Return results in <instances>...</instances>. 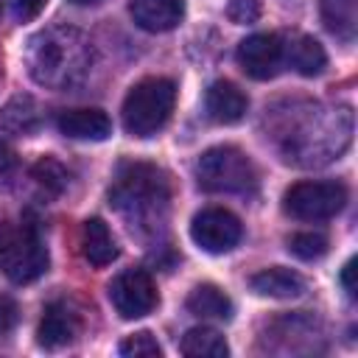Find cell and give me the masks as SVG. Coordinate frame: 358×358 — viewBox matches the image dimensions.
I'll list each match as a JSON object with an SVG mask.
<instances>
[{
  "label": "cell",
  "mask_w": 358,
  "mask_h": 358,
  "mask_svg": "<svg viewBox=\"0 0 358 358\" xmlns=\"http://www.w3.org/2000/svg\"><path fill=\"white\" fill-rule=\"evenodd\" d=\"M17 319H20V308H17V302H14L11 296L0 294V336L11 333L14 324H17Z\"/></svg>",
  "instance_id": "obj_26"
},
{
  "label": "cell",
  "mask_w": 358,
  "mask_h": 358,
  "mask_svg": "<svg viewBox=\"0 0 358 358\" xmlns=\"http://www.w3.org/2000/svg\"><path fill=\"white\" fill-rule=\"evenodd\" d=\"M352 140V112L347 106L316 109L302 126L288 134V159L296 165H324L338 159V154Z\"/></svg>",
  "instance_id": "obj_3"
},
{
  "label": "cell",
  "mask_w": 358,
  "mask_h": 358,
  "mask_svg": "<svg viewBox=\"0 0 358 358\" xmlns=\"http://www.w3.org/2000/svg\"><path fill=\"white\" fill-rule=\"evenodd\" d=\"M246 109H249V98L232 81L218 78L204 92V112H207L210 120H215L221 126H232V123L243 120Z\"/></svg>",
  "instance_id": "obj_12"
},
{
  "label": "cell",
  "mask_w": 358,
  "mask_h": 358,
  "mask_svg": "<svg viewBox=\"0 0 358 358\" xmlns=\"http://www.w3.org/2000/svg\"><path fill=\"white\" fill-rule=\"evenodd\" d=\"M109 201L137 227H157L168 213L171 182L168 173L148 162H123L115 185L109 187Z\"/></svg>",
  "instance_id": "obj_2"
},
{
  "label": "cell",
  "mask_w": 358,
  "mask_h": 358,
  "mask_svg": "<svg viewBox=\"0 0 358 358\" xmlns=\"http://www.w3.org/2000/svg\"><path fill=\"white\" fill-rule=\"evenodd\" d=\"M48 249L34 221L8 218L0 221V271L14 285H28L48 271Z\"/></svg>",
  "instance_id": "obj_4"
},
{
  "label": "cell",
  "mask_w": 358,
  "mask_h": 358,
  "mask_svg": "<svg viewBox=\"0 0 358 358\" xmlns=\"http://www.w3.org/2000/svg\"><path fill=\"white\" fill-rule=\"evenodd\" d=\"M260 14H263L260 0H229L227 3V17L235 25H252L260 20Z\"/></svg>",
  "instance_id": "obj_25"
},
{
  "label": "cell",
  "mask_w": 358,
  "mask_h": 358,
  "mask_svg": "<svg viewBox=\"0 0 358 358\" xmlns=\"http://www.w3.org/2000/svg\"><path fill=\"white\" fill-rule=\"evenodd\" d=\"M173 103L176 87L171 78H143L129 90L123 101V129L131 137H151L171 120Z\"/></svg>",
  "instance_id": "obj_5"
},
{
  "label": "cell",
  "mask_w": 358,
  "mask_h": 358,
  "mask_svg": "<svg viewBox=\"0 0 358 358\" xmlns=\"http://www.w3.org/2000/svg\"><path fill=\"white\" fill-rule=\"evenodd\" d=\"M347 204V187L341 182H296L285 190L282 207L296 221H327Z\"/></svg>",
  "instance_id": "obj_7"
},
{
  "label": "cell",
  "mask_w": 358,
  "mask_h": 358,
  "mask_svg": "<svg viewBox=\"0 0 358 358\" xmlns=\"http://www.w3.org/2000/svg\"><path fill=\"white\" fill-rule=\"evenodd\" d=\"M285 246L299 260H319L327 252V238L322 232H294L285 241Z\"/></svg>",
  "instance_id": "obj_23"
},
{
  "label": "cell",
  "mask_w": 358,
  "mask_h": 358,
  "mask_svg": "<svg viewBox=\"0 0 358 358\" xmlns=\"http://www.w3.org/2000/svg\"><path fill=\"white\" fill-rule=\"evenodd\" d=\"M249 288L260 296H271V299H294L305 294V280L302 274L282 268V266H271V268H260L257 274L249 277Z\"/></svg>",
  "instance_id": "obj_16"
},
{
  "label": "cell",
  "mask_w": 358,
  "mask_h": 358,
  "mask_svg": "<svg viewBox=\"0 0 358 358\" xmlns=\"http://www.w3.org/2000/svg\"><path fill=\"white\" fill-rule=\"evenodd\" d=\"M14 6V17L17 22H31L42 14V8L48 6V0H11Z\"/></svg>",
  "instance_id": "obj_27"
},
{
  "label": "cell",
  "mask_w": 358,
  "mask_h": 358,
  "mask_svg": "<svg viewBox=\"0 0 358 358\" xmlns=\"http://www.w3.org/2000/svg\"><path fill=\"white\" fill-rule=\"evenodd\" d=\"M179 350L190 358H224L229 355V344L224 341V336L213 327H193L182 336Z\"/></svg>",
  "instance_id": "obj_20"
},
{
  "label": "cell",
  "mask_w": 358,
  "mask_h": 358,
  "mask_svg": "<svg viewBox=\"0 0 358 358\" xmlns=\"http://www.w3.org/2000/svg\"><path fill=\"white\" fill-rule=\"evenodd\" d=\"M109 302L120 319H143L159 305V296L148 271L126 268L109 282Z\"/></svg>",
  "instance_id": "obj_8"
},
{
  "label": "cell",
  "mask_w": 358,
  "mask_h": 358,
  "mask_svg": "<svg viewBox=\"0 0 358 358\" xmlns=\"http://www.w3.org/2000/svg\"><path fill=\"white\" fill-rule=\"evenodd\" d=\"M42 126V109L34 95L20 92L0 109V129L14 137H31Z\"/></svg>",
  "instance_id": "obj_15"
},
{
  "label": "cell",
  "mask_w": 358,
  "mask_h": 358,
  "mask_svg": "<svg viewBox=\"0 0 358 358\" xmlns=\"http://www.w3.org/2000/svg\"><path fill=\"white\" fill-rule=\"evenodd\" d=\"M235 59H238V67L249 78L268 81L282 70L285 45H282V39L277 34H252L238 45Z\"/></svg>",
  "instance_id": "obj_10"
},
{
  "label": "cell",
  "mask_w": 358,
  "mask_h": 358,
  "mask_svg": "<svg viewBox=\"0 0 358 358\" xmlns=\"http://www.w3.org/2000/svg\"><path fill=\"white\" fill-rule=\"evenodd\" d=\"M17 168H20V157H17V151H14L6 140H0V179L14 176Z\"/></svg>",
  "instance_id": "obj_28"
},
{
  "label": "cell",
  "mask_w": 358,
  "mask_h": 358,
  "mask_svg": "<svg viewBox=\"0 0 358 358\" xmlns=\"http://www.w3.org/2000/svg\"><path fill=\"white\" fill-rule=\"evenodd\" d=\"M56 126L70 140H95V143H101V140H106L112 134L109 115L103 109H90V106L59 112Z\"/></svg>",
  "instance_id": "obj_13"
},
{
  "label": "cell",
  "mask_w": 358,
  "mask_h": 358,
  "mask_svg": "<svg viewBox=\"0 0 358 358\" xmlns=\"http://www.w3.org/2000/svg\"><path fill=\"white\" fill-rule=\"evenodd\" d=\"M0 14H3V3H0Z\"/></svg>",
  "instance_id": "obj_31"
},
{
  "label": "cell",
  "mask_w": 358,
  "mask_h": 358,
  "mask_svg": "<svg viewBox=\"0 0 358 358\" xmlns=\"http://www.w3.org/2000/svg\"><path fill=\"white\" fill-rule=\"evenodd\" d=\"M81 255L90 266L103 268L117 257V243L101 218H87L81 227Z\"/></svg>",
  "instance_id": "obj_17"
},
{
  "label": "cell",
  "mask_w": 358,
  "mask_h": 358,
  "mask_svg": "<svg viewBox=\"0 0 358 358\" xmlns=\"http://www.w3.org/2000/svg\"><path fill=\"white\" fill-rule=\"evenodd\" d=\"M288 59H291L294 70H296L299 76H308V78L319 76V73L327 67V53H324V48H322L313 36H299V39L291 45Z\"/></svg>",
  "instance_id": "obj_21"
},
{
  "label": "cell",
  "mask_w": 358,
  "mask_h": 358,
  "mask_svg": "<svg viewBox=\"0 0 358 358\" xmlns=\"http://www.w3.org/2000/svg\"><path fill=\"white\" fill-rule=\"evenodd\" d=\"M185 305H187V310H190L193 316H199V319H221V322L232 319V299H229L218 285H213V282L196 285V288L187 294Z\"/></svg>",
  "instance_id": "obj_18"
},
{
  "label": "cell",
  "mask_w": 358,
  "mask_h": 358,
  "mask_svg": "<svg viewBox=\"0 0 358 358\" xmlns=\"http://www.w3.org/2000/svg\"><path fill=\"white\" fill-rule=\"evenodd\" d=\"M70 3H76V6H98L103 0H70Z\"/></svg>",
  "instance_id": "obj_30"
},
{
  "label": "cell",
  "mask_w": 358,
  "mask_h": 358,
  "mask_svg": "<svg viewBox=\"0 0 358 358\" xmlns=\"http://www.w3.org/2000/svg\"><path fill=\"white\" fill-rule=\"evenodd\" d=\"M319 14L324 28L341 39L352 42L355 28H358V0H319Z\"/></svg>",
  "instance_id": "obj_19"
},
{
  "label": "cell",
  "mask_w": 358,
  "mask_h": 358,
  "mask_svg": "<svg viewBox=\"0 0 358 358\" xmlns=\"http://www.w3.org/2000/svg\"><path fill=\"white\" fill-rule=\"evenodd\" d=\"M31 179H34L45 193L59 196V193L67 187L70 173H67V168H64L59 159H53V157H42V159L34 162V168H31Z\"/></svg>",
  "instance_id": "obj_22"
},
{
  "label": "cell",
  "mask_w": 358,
  "mask_h": 358,
  "mask_svg": "<svg viewBox=\"0 0 358 358\" xmlns=\"http://www.w3.org/2000/svg\"><path fill=\"white\" fill-rule=\"evenodd\" d=\"M92 67V48L76 28H45L28 42V70L36 84L67 90L84 81Z\"/></svg>",
  "instance_id": "obj_1"
},
{
  "label": "cell",
  "mask_w": 358,
  "mask_h": 358,
  "mask_svg": "<svg viewBox=\"0 0 358 358\" xmlns=\"http://www.w3.org/2000/svg\"><path fill=\"white\" fill-rule=\"evenodd\" d=\"M81 330V319L78 313L67 305V302H50L42 310L39 327H36V344L45 350H59L67 347Z\"/></svg>",
  "instance_id": "obj_11"
},
{
  "label": "cell",
  "mask_w": 358,
  "mask_h": 358,
  "mask_svg": "<svg viewBox=\"0 0 358 358\" xmlns=\"http://www.w3.org/2000/svg\"><path fill=\"white\" fill-rule=\"evenodd\" d=\"M196 182L207 193L249 196L257 190V171L252 159L235 145L207 148L196 162Z\"/></svg>",
  "instance_id": "obj_6"
},
{
  "label": "cell",
  "mask_w": 358,
  "mask_h": 358,
  "mask_svg": "<svg viewBox=\"0 0 358 358\" xmlns=\"http://www.w3.org/2000/svg\"><path fill=\"white\" fill-rule=\"evenodd\" d=\"M117 350H120L123 358H159L162 355V347L157 344V338L148 330H140V333L126 336Z\"/></svg>",
  "instance_id": "obj_24"
},
{
  "label": "cell",
  "mask_w": 358,
  "mask_h": 358,
  "mask_svg": "<svg viewBox=\"0 0 358 358\" xmlns=\"http://www.w3.org/2000/svg\"><path fill=\"white\" fill-rule=\"evenodd\" d=\"M341 285H344L347 296H355V291H358V285H355V257H350L344 263V268H341Z\"/></svg>",
  "instance_id": "obj_29"
},
{
  "label": "cell",
  "mask_w": 358,
  "mask_h": 358,
  "mask_svg": "<svg viewBox=\"0 0 358 358\" xmlns=\"http://www.w3.org/2000/svg\"><path fill=\"white\" fill-rule=\"evenodd\" d=\"M131 20L151 34L171 31L185 17V0H131L129 3Z\"/></svg>",
  "instance_id": "obj_14"
},
{
  "label": "cell",
  "mask_w": 358,
  "mask_h": 358,
  "mask_svg": "<svg viewBox=\"0 0 358 358\" xmlns=\"http://www.w3.org/2000/svg\"><path fill=\"white\" fill-rule=\"evenodd\" d=\"M241 235H243V227H241L238 215L224 207H207V210L196 213L190 221L193 243L210 255H224V252L235 249Z\"/></svg>",
  "instance_id": "obj_9"
}]
</instances>
